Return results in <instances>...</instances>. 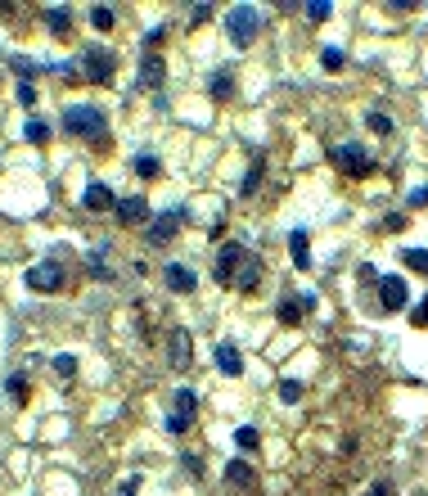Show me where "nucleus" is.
Listing matches in <instances>:
<instances>
[{"label": "nucleus", "instance_id": "nucleus-37", "mask_svg": "<svg viewBox=\"0 0 428 496\" xmlns=\"http://www.w3.org/2000/svg\"><path fill=\"white\" fill-rule=\"evenodd\" d=\"M14 72H18V77H36V72H41V68H36V63H27V59H14Z\"/></svg>", "mask_w": 428, "mask_h": 496}, {"label": "nucleus", "instance_id": "nucleus-18", "mask_svg": "<svg viewBox=\"0 0 428 496\" xmlns=\"http://www.w3.org/2000/svg\"><path fill=\"white\" fill-rule=\"evenodd\" d=\"M262 171H266V154H253L248 171H244V185H239V194H244V199L257 194V185H262Z\"/></svg>", "mask_w": 428, "mask_h": 496}, {"label": "nucleus", "instance_id": "nucleus-13", "mask_svg": "<svg viewBox=\"0 0 428 496\" xmlns=\"http://www.w3.org/2000/svg\"><path fill=\"white\" fill-rule=\"evenodd\" d=\"M81 203L90 208V212H109V208H118V199H113V189L104 185V180H90L86 194H81Z\"/></svg>", "mask_w": 428, "mask_h": 496}, {"label": "nucleus", "instance_id": "nucleus-11", "mask_svg": "<svg viewBox=\"0 0 428 496\" xmlns=\"http://www.w3.org/2000/svg\"><path fill=\"white\" fill-rule=\"evenodd\" d=\"M180 217H185V212H176V208H171V212H158L154 222H149V244H154V248H163V244L171 240V235H176Z\"/></svg>", "mask_w": 428, "mask_h": 496}, {"label": "nucleus", "instance_id": "nucleus-40", "mask_svg": "<svg viewBox=\"0 0 428 496\" xmlns=\"http://www.w3.org/2000/svg\"><path fill=\"white\" fill-rule=\"evenodd\" d=\"M136 488H140V479H127V483L118 488V496H136Z\"/></svg>", "mask_w": 428, "mask_h": 496}, {"label": "nucleus", "instance_id": "nucleus-3", "mask_svg": "<svg viewBox=\"0 0 428 496\" xmlns=\"http://www.w3.org/2000/svg\"><path fill=\"white\" fill-rule=\"evenodd\" d=\"M63 284H68V271H63L59 257H45V262H36L27 271V289L32 293H59Z\"/></svg>", "mask_w": 428, "mask_h": 496}, {"label": "nucleus", "instance_id": "nucleus-33", "mask_svg": "<svg viewBox=\"0 0 428 496\" xmlns=\"http://www.w3.org/2000/svg\"><path fill=\"white\" fill-rule=\"evenodd\" d=\"M280 402H302V384H298V379H284V384H280Z\"/></svg>", "mask_w": 428, "mask_h": 496}, {"label": "nucleus", "instance_id": "nucleus-10", "mask_svg": "<svg viewBox=\"0 0 428 496\" xmlns=\"http://www.w3.org/2000/svg\"><path fill=\"white\" fill-rule=\"evenodd\" d=\"M118 222H122V226H145V222H154V212H149V199H140V194L118 199Z\"/></svg>", "mask_w": 428, "mask_h": 496}, {"label": "nucleus", "instance_id": "nucleus-26", "mask_svg": "<svg viewBox=\"0 0 428 496\" xmlns=\"http://www.w3.org/2000/svg\"><path fill=\"white\" fill-rule=\"evenodd\" d=\"M5 393L14 397V406H23L27 402V375H9L5 379Z\"/></svg>", "mask_w": 428, "mask_h": 496}, {"label": "nucleus", "instance_id": "nucleus-7", "mask_svg": "<svg viewBox=\"0 0 428 496\" xmlns=\"http://www.w3.org/2000/svg\"><path fill=\"white\" fill-rule=\"evenodd\" d=\"M379 302H383L388 311H402L406 302H411V289H406V275H383V280H379Z\"/></svg>", "mask_w": 428, "mask_h": 496}, {"label": "nucleus", "instance_id": "nucleus-29", "mask_svg": "<svg viewBox=\"0 0 428 496\" xmlns=\"http://www.w3.org/2000/svg\"><path fill=\"white\" fill-rule=\"evenodd\" d=\"M86 266H90L95 280H113V275H109V262H104V248H95V253L86 257Z\"/></svg>", "mask_w": 428, "mask_h": 496}, {"label": "nucleus", "instance_id": "nucleus-30", "mask_svg": "<svg viewBox=\"0 0 428 496\" xmlns=\"http://www.w3.org/2000/svg\"><path fill=\"white\" fill-rule=\"evenodd\" d=\"M90 23H95V27H100V32H109V27H113V23H118V14H113V9H109V5H95V9H90Z\"/></svg>", "mask_w": 428, "mask_h": 496}, {"label": "nucleus", "instance_id": "nucleus-34", "mask_svg": "<svg viewBox=\"0 0 428 496\" xmlns=\"http://www.w3.org/2000/svg\"><path fill=\"white\" fill-rule=\"evenodd\" d=\"M54 375L72 379V375H77V361H72V357H54Z\"/></svg>", "mask_w": 428, "mask_h": 496}, {"label": "nucleus", "instance_id": "nucleus-4", "mask_svg": "<svg viewBox=\"0 0 428 496\" xmlns=\"http://www.w3.org/2000/svg\"><path fill=\"white\" fill-rule=\"evenodd\" d=\"M81 59H86V63H81V77L95 82V86L109 82L113 72H118V54H113V50H86Z\"/></svg>", "mask_w": 428, "mask_h": 496}, {"label": "nucleus", "instance_id": "nucleus-16", "mask_svg": "<svg viewBox=\"0 0 428 496\" xmlns=\"http://www.w3.org/2000/svg\"><path fill=\"white\" fill-rule=\"evenodd\" d=\"M163 275H167V289H171V293H194V284H198L194 271H189V266H180V262H171Z\"/></svg>", "mask_w": 428, "mask_h": 496}, {"label": "nucleus", "instance_id": "nucleus-14", "mask_svg": "<svg viewBox=\"0 0 428 496\" xmlns=\"http://www.w3.org/2000/svg\"><path fill=\"white\" fill-rule=\"evenodd\" d=\"M216 370H221V375H244V357H239V348H235V343H216Z\"/></svg>", "mask_w": 428, "mask_h": 496}, {"label": "nucleus", "instance_id": "nucleus-38", "mask_svg": "<svg viewBox=\"0 0 428 496\" xmlns=\"http://www.w3.org/2000/svg\"><path fill=\"white\" fill-rule=\"evenodd\" d=\"M189 18H194V27L207 23V18H212V5H194V9H189Z\"/></svg>", "mask_w": 428, "mask_h": 496}, {"label": "nucleus", "instance_id": "nucleus-23", "mask_svg": "<svg viewBox=\"0 0 428 496\" xmlns=\"http://www.w3.org/2000/svg\"><path fill=\"white\" fill-rule=\"evenodd\" d=\"M275 316H280V325H298V320H302V307H298V298H280Z\"/></svg>", "mask_w": 428, "mask_h": 496}, {"label": "nucleus", "instance_id": "nucleus-25", "mask_svg": "<svg viewBox=\"0 0 428 496\" xmlns=\"http://www.w3.org/2000/svg\"><path fill=\"white\" fill-rule=\"evenodd\" d=\"M365 127L374 131V136H393V118H388V113H379V109L365 113Z\"/></svg>", "mask_w": 428, "mask_h": 496}, {"label": "nucleus", "instance_id": "nucleus-8", "mask_svg": "<svg viewBox=\"0 0 428 496\" xmlns=\"http://www.w3.org/2000/svg\"><path fill=\"white\" fill-rule=\"evenodd\" d=\"M189 424H194V393H189V388H176V406H171L167 433H185Z\"/></svg>", "mask_w": 428, "mask_h": 496}, {"label": "nucleus", "instance_id": "nucleus-2", "mask_svg": "<svg viewBox=\"0 0 428 496\" xmlns=\"http://www.w3.org/2000/svg\"><path fill=\"white\" fill-rule=\"evenodd\" d=\"M225 32H230L235 45H253L257 32H262V9L257 5H235L230 14H225Z\"/></svg>", "mask_w": 428, "mask_h": 496}, {"label": "nucleus", "instance_id": "nucleus-21", "mask_svg": "<svg viewBox=\"0 0 428 496\" xmlns=\"http://www.w3.org/2000/svg\"><path fill=\"white\" fill-rule=\"evenodd\" d=\"M207 91H212L216 100H230V95H235V72L230 68H216L212 82H207Z\"/></svg>", "mask_w": 428, "mask_h": 496}, {"label": "nucleus", "instance_id": "nucleus-32", "mask_svg": "<svg viewBox=\"0 0 428 496\" xmlns=\"http://www.w3.org/2000/svg\"><path fill=\"white\" fill-rule=\"evenodd\" d=\"M235 442H239L244 451H257V442H262V437H257V428L244 424V428H235Z\"/></svg>", "mask_w": 428, "mask_h": 496}, {"label": "nucleus", "instance_id": "nucleus-31", "mask_svg": "<svg viewBox=\"0 0 428 496\" xmlns=\"http://www.w3.org/2000/svg\"><path fill=\"white\" fill-rule=\"evenodd\" d=\"M329 14H334V5H329V0H311V5H307V18H311V23H325Z\"/></svg>", "mask_w": 428, "mask_h": 496}, {"label": "nucleus", "instance_id": "nucleus-35", "mask_svg": "<svg viewBox=\"0 0 428 496\" xmlns=\"http://www.w3.org/2000/svg\"><path fill=\"white\" fill-rule=\"evenodd\" d=\"M18 104H23V109H32V104H36V86L32 82H18Z\"/></svg>", "mask_w": 428, "mask_h": 496}, {"label": "nucleus", "instance_id": "nucleus-39", "mask_svg": "<svg viewBox=\"0 0 428 496\" xmlns=\"http://www.w3.org/2000/svg\"><path fill=\"white\" fill-rule=\"evenodd\" d=\"M411 208H428V185H420V189H411Z\"/></svg>", "mask_w": 428, "mask_h": 496}, {"label": "nucleus", "instance_id": "nucleus-24", "mask_svg": "<svg viewBox=\"0 0 428 496\" xmlns=\"http://www.w3.org/2000/svg\"><path fill=\"white\" fill-rule=\"evenodd\" d=\"M23 140H32V145H45V140H50V127H45L41 118H27V122H23Z\"/></svg>", "mask_w": 428, "mask_h": 496}, {"label": "nucleus", "instance_id": "nucleus-5", "mask_svg": "<svg viewBox=\"0 0 428 496\" xmlns=\"http://www.w3.org/2000/svg\"><path fill=\"white\" fill-rule=\"evenodd\" d=\"M244 257H248V248L244 244H225L221 253H216V280L221 284H235V275H239V266H244Z\"/></svg>", "mask_w": 428, "mask_h": 496}, {"label": "nucleus", "instance_id": "nucleus-6", "mask_svg": "<svg viewBox=\"0 0 428 496\" xmlns=\"http://www.w3.org/2000/svg\"><path fill=\"white\" fill-rule=\"evenodd\" d=\"M329 158H334V167L347 171V176H365V171H370V154L360 145H338Z\"/></svg>", "mask_w": 428, "mask_h": 496}, {"label": "nucleus", "instance_id": "nucleus-15", "mask_svg": "<svg viewBox=\"0 0 428 496\" xmlns=\"http://www.w3.org/2000/svg\"><path fill=\"white\" fill-rule=\"evenodd\" d=\"M257 284H262V257H257V253H248V257H244V266H239V275H235V289L253 293Z\"/></svg>", "mask_w": 428, "mask_h": 496}, {"label": "nucleus", "instance_id": "nucleus-9", "mask_svg": "<svg viewBox=\"0 0 428 496\" xmlns=\"http://www.w3.org/2000/svg\"><path fill=\"white\" fill-rule=\"evenodd\" d=\"M167 82V59L163 54L149 50L145 59H140V72H136V86H149V91H158V86Z\"/></svg>", "mask_w": 428, "mask_h": 496}, {"label": "nucleus", "instance_id": "nucleus-20", "mask_svg": "<svg viewBox=\"0 0 428 496\" xmlns=\"http://www.w3.org/2000/svg\"><path fill=\"white\" fill-rule=\"evenodd\" d=\"M225 483H235V488H253V483H257L253 465L248 460H230V465H225Z\"/></svg>", "mask_w": 428, "mask_h": 496}, {"label": "nucleus", "instance_id": "nucleus-36", "mask_svg": "<svg viewBox=\"0 0 428 496\" xmlns=\"http://www.w3.org/2000/svg\"><path fill=\"white\" fill-rule=\"evenodd\" d=\"M411 325H415V330H424V325H428V293H424V302H420V307L411 311Z\"/></svg>", "mask_w": 428, "mask_h": 496}, {"label": "nucleus", "instance_id": "nucleus-19", "mask_svg": "<svg viewBox=\"0 0 428 496\" xmlns=\"http://www.w3.org/2000/svg\"><path fill=\"white\" fill-rule=\"evenodd\" d=\"M45 23H50V32H54V36H68V32H72V9L50 5V9H45Z\"/></svg>", "mask_w": 428, "mask_h": 496}, {"label": "nucleus", "instance_id": "nucleus-22", "mask_svg": "<svg viewBox=\"0 0 428 496\" xmlns=\"http://www.w3.org/2000/svg\"><path fill=\"white\" fill-rule=\"evenodd\" d=\"M131 171H136V176H145V180H154L158 171H163V163H158L154 154H136V163H131Z\"/></svg>", "mask_w": 428, "mask_h": 496}, {"label": "nucleus", "instance_id": "nucleus-17", "mask_svg": "<svg viewBox=\"0 0 428 496\" xmlns=\"http://www.w3.org/2000/svg\"><path fill=\"white\" fill-rule=\"evenodd\" d=\"M289 253H293V266L307 271V266H311V235L307 231H293L289 235Z\"/></svg>", "mask_w": 428, "mask_h": 496}, {"label": "nucleus", "instance_id": "nucleus-1", "mask_svg": "<svg viewBox=\"0 0 428 496\" xmlns=\"http://www.w3.org/2000/svg\"><path fill=\"white\" fill-rule=\"evenodd\" d=\"M63 127H68L72 136L90 140V145H109V122H104V113L95 109V104H68V109H63Z\"/></svg>", "mask_w": 428, "mask_h": 496}, {"label": "nucleus", "instance_id": "nucleus-28", "mask_svg": "<svg viewBox=\"0 0 428 496\" xmlns=\"http://www.w3.org/2000/svg\"><path fill=\"white\" fill-rule=\"evenodd\" d=\"M320 63H325V72H342V63H347V54H342L338 45H325V54H320Z\"/></svg>", "mask_w": 428, "mask_h": 496}, {"label": "nucleus", "instance_id": "nucleus-41", "mask_svg": "<svg viewBox=\"0 0 428 496\" xmlns=\"http://www.w3.org/2000/svg\"><path fill=\"white\" fill-rule=\"evenodd\" d=\"M365 496H388V488H370V492H365Z\"/></svg>", "mask_w": 428, "mask_h": 496}, {"label": "nucleus", "instance_id": "nucleus-27", "mask_svg": "<svg viewBox=\"0 0 428 496\" xmlns=\"http://www.w3.org/2000/svg\"><path fill=\"white\" fill-rule=\"evenodd\" d=\"M402 262L411 266V271H420V275H428V248H406V253H402Z\"/></svg>", "mask_w": 428, "mask_h": 496}, {"label": "nucleus", "instance_id": "nucleus-12", "mask_svg": "<svg viewBox=\"0 0 428 496\" xmlns=\"http://www.w3.org/2000/svg\"><path fill=\"white\" fill-rule=\"evenodd\" d=\"M167 357H171V366H176V370L189 366V357H194V352H189V330H185V325H176V330L167 334Z\"/></svg>", "mask_w": 428, "mask_h": 496}]
</instances>
